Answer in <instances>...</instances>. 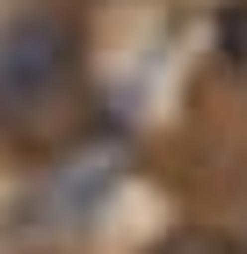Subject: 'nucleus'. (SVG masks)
Instances as JSON below:
<instances>
[{"label": "nucleus", "mask_w": 247, "mask_h": 254, "mask_svg": "<svg viewBox=\"0 0 247 254\" xmlns=\"http://www.w3.org/2000/svg\"><path fill=\"white\" fill-rule=\"evenodd\" d=\"M80 95V29L58 7H15L0 22V131H37Z\"/></svg>", "instance_id": "f257e3e1"}, {"label": "nucleus", "mask_w": 247, "mask_h": 254, "mask_svg": "<svg viewBox=\"0 0 247 254\" xmlns=\"http://www.w3.org/2000/svg\"><path fill=\"white\" fill-rule=\"evenodd\" d=\"M153 254H247L240 240H226V233H204V225H189V233H167Z\"/></svg>", "instance_id": "f03ea898"}, {"label": "nucleus", "mask_w": 247, "mask_h": 254, "mask_svg": "<svg viewBox=\"0 0 247 254\" xmlns=\"http://www.w3.org/2000/svg\"><path fill=\"white\" fill-rule=\"evenodd\" d=\"M240 247H247V218H240Z\"/></svg>", "instance_id": "7ed1b4c3"}]
</instances>
